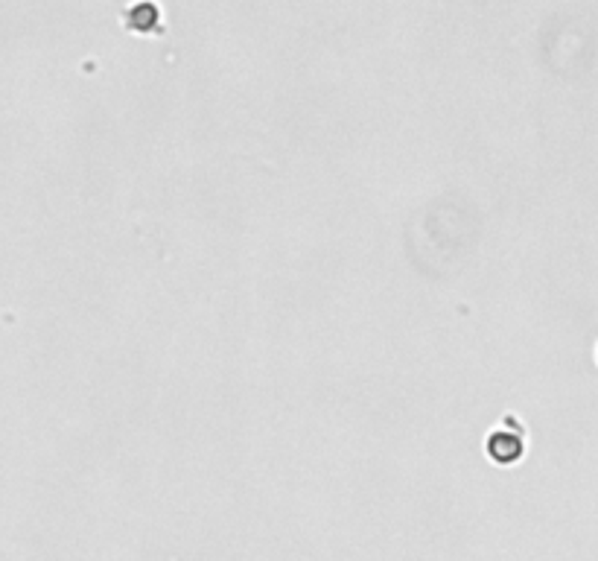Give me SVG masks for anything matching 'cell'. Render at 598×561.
<instances>
[{
	"label": "cell",
	"instance_id": "1",
	"mask_svg": "<svg viewBox=\"0 0 598 561\" xmlns=\"http://www.w3.org/2000/svg\"><path fill=\"white\" fill-rule=\"evenodd\" d=\"M488 450L497 462H514L522 453V439L519 436H505V433H493L488 441Z\"/></svg>",
	"mask_w": 598,
	"mask_h": 561
}]
</instances>
